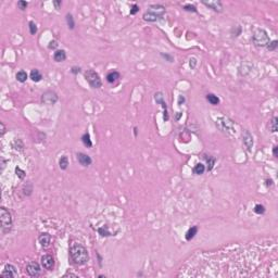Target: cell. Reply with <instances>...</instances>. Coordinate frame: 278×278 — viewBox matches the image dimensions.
<instances>
[{"mask_svg": "<svg viewBox=\"0 0 278 278\" xmlns=\"http://www.w3.org/2000/svg\"><path fill=\"white\" fill-rule=\"evenodd\" d=\"M207 100L211 103V104H213V105H217L219 103V97L215 96V95H213V94H209V95H207Z\"/></svg>", "mask_w": 278, "mask_h": 278, "instance_id": "obj_23", "label": "cell"}, {"mask_svg": "<svg viewBox=\"0 0 278 278\" xmlns=\"http://www.w3.org/2000/svg\"><path fill=\"white\" fill-rule=\"evenodd\" d=\"M70 255H71L73 263L75 265H78V266L85 265L88 262V258H89L87 249L80 243L72 244L71 249H70Z\"/></svg>", "mask_w": 278, "mask_h": 278, "instance_id": "obj_1", "label": "cell"}, {"mask_svg": "<svg viewBox=\"0 0 278 278\" xmlns=\"http://www.w3.org/2000/svg\"><path fill=\"white\" fill-rule=\"evenodd\" d=\"M53 5L56 6V8L58 9L61 5H62V2H61V1H53Z\"/></svg>", "mask_w": 278, "mask_h": 278, "instance_id": "obj_42", "label": "cell"}, {"mask_svg": "<svg viewBox=\"0 0 278 278\" xmlns=\"http://www.w3.org/2000/svg\"><path fill=\"white\" fill-rule=\"evenodd\" d=\"M15 77H17V82L24 83V82H26V80H27V73H26L25 71H23V70H21V71H19V72L17 73Z\"/></svg>", "mask_w": 278, "mask_h": 278, "instance_id": "obj_20", "label": "cell"}, {"mask_svg": "<svg viewBox=\"0 0 278 278\" xmlns=\"http://www.w3.org/2000/svg\"><path fill=\"white\" fill-rule=\"evenodd\" d=\"M253 43L254 45L258 46V47H266L270 43V37H268V34L267 32L263 29H258L254 32L253 34Z\"/></svg>", "mask_w": 278, "mask_h": 278, "instance_id": "obj_4", "label": "cell"}, {"mask_svg": "<svg viewBox=\"0 0 278 278\" xmlns=\"http://www.w3.org/2000/svg\"><path fill=\"white\" fill-rule=\"evenodd\" d=\"M154 100L156 101V103H159V104H161L162 107H163V109H164V116H163V119H164V121H168V105H166V102L164 101L163 94H162V92H156V94L154 95Z\"/></svg>", "mask_w": 278, "mask_h": 278, "instance_id": "obj_11", "label": "cell"}, {"mask_svg": "<svg viewBox=\"0 0 278 278\" xmlns=\"http://www.w3.org/2000/svg\"><path fill=\"white\" fill-rule=\"evenodd\" d=\"M139 11V7L137 6V5H133L131 6V14H136L137 12Z\"/></svg>", "mask_w": 278, "mask_h": 278, "instance_id": "obj_35", "label": "cell"}, {"mask_svg": "<svg viewBox=\"0 0 278 278\" xmlns=\"http://www.w3.org/2000/svg\"><path fill=\"white\" fill-rule=\"evenodd\" d=\"M277 121H278V119L276 116H274L272 119V121L270 122V125H268V128H270V131H272V133H276L277 131V129H278V127H277Z\"/></svg>", "mask_w": 278, "mask_h": 278, "instance_id": "obj_25", "label": "cell"}, {"mask_svg": "<svg viewBox=\"0 0 278 278\" xmlns=\"http://www.w3.org/2000/svg\"><path fill=\"white\" fill-rule=\"evenodd\" d=\"M205 171V166L202 163H198V164L193 168V173L196 174V175H201V174L204 173Z\"/></svg>", "mask_w": 278, "mask_h": 278, "instance_id": "obj_24", "label": "cell"}, {"mask_svg": "<svg viewBox=\"0 0 278 278\" xmlns=\"http://www.w3.org/2000/svg\"><path fill=\"white\" fill-rule=\"evenodd\" d=\"M189 65H190L191 68H196V65H197V59H196V58H191L190 62H189Z\"/></svg>", "mask_w": 278, "mask_h": 278, "instance_id": "obj_36", "label": "cell"}, {"mask_svg": "<svg viewBox=\"0 0 278 278\" xmlns=\"http://www.w3.org/2000/svg\"><path fill=\"white\" fill-rule=\"evenodd\" d=\"M77 161H78V163H80V165H83V166H89V165L92 163V160H91L90 156H87V154H85V153H83V152L77 153Z\"/></svg>", "mask_w": 278, "mask_h": 278, "instance_id": "obj_13", "label": "cell"}, {"mask_svg": "<svg viewBox=\"0 0 278 278\" xmlns=\"http://www.w3.org/2000/svg\"><path fill=\"white\" fill-rule=\"evenodd\" d=\"M27 6H29V3L26 2V1H22V0L17 1V7H19V9H21V10H25V9L27 8Z\"/></svg>", "mask_w": 278, "mask_h": 278, "instance_id": "obj_33", "label": "cell"}, {"mask_svg": "<svg viewBox=\"0 0 278 278\" xmlns=\"http://www.w3.org/2000/svg\"><path fill=\"white\" fill-rule=\"evenodd\" d=\"M59 166L61 170H66L68 166V159L66 156H63L59 160Z\"/></svg>", "mask_w": 278, "mask_h": 278, "instance_id": "obj_21", "label": "cell"}, {"mask_svg": "<svg viewBox=\"0 0 278 278\" xmlns=\"http://www.w3.org/2000/svg\"><path fill=\"white\" fill-rule=\"evenodd\" d=\"M53 59L56 62H62L66 59V53L65 51L61 49V50H57V51L53 53Z\"/></svg>", "mask_w": 278, "mask_h": 278, "instance_id": "obj_16", "label": "cell"}, {"mask_svg": "<svg viewBox=\"0 0 278 278\" xmlns=\"http://www.w3.org/2000/svg\"><path fill=\"white\" fill-rule=\"evenodd\" d=\"M29 77H31V80L35 83H38L43 80V75H41V73L39 72V70H37V68L32 70L31 74H29Z\"/></svg>", "mask_w": 278, "mask_h": 278, "instance_id": "obj_17", "label": "cell"}, {"mask_svg": "<svg viewBox=\"0 0 278 278\" xmlns=\"http://www.w3.org/2000/svg\"><path fill=\"white\" fill-rule=\"evenodd\" d=\"M25 270L31 277H38L41 273V268L37 262H29L25 267Z\"/></svg>", "mask_w": 278, "mask_h": 278, "instance_id": "obj_8", "label": "cell"}, {"mask_svg": "<svg viewBox=\"0 0 278 278\" xmlns=\"http://www.w3.org/2000/svg\"><path fill=\"white\" fill-rule=\"evenodd\" d=\"M184 10H185V11L197 12L196 7H195V6H191V5H185V6H184Z\"/></svg>", "mask_w": 278, "mask_h": 278, "instance_id": "obj_34", "label": "cell"}, {"mask_svg": "<svg viewBox=\"0 0 278 278\" xmlns=\"http://www.w3.org/2000/svg\"><path fill=\"white\" fill-rule=\"evenodd\" d=\"M161 56H162V57H163V58H164V59H168V62H173V57H172V56H170V54H166V53H165V54H164V53H161Z\"/></svg>", "mask_w": 278, "mask_h": 278, "instance_id": "obj_37", "label": "cell"}, {"mask_svg": "<svg viewBox=\"0 0 278 278\" xmlns=\"http://www.w3.org/2000/svg\"><path fill=\"white\" fill-rule=\"evenodd\" d=\"M80 72V68H77V66H73L72 68V73L73 74H78Z\"/></svg>", "mask_w": 278, "mask_h": 278, "instance_id": "obj_39", "label": "cell"}, {"mask_svg": "<svg viewBox=\"0 0 278 278\" xmlns=\"http://www.w3.org/2000/svg\"><path fill=\"white\" fill-rule=\"evenodd\" d=\"M15 173H17V177L20 179H24V177H25V172L23 170H21L20 168H15Z\"/></svg>", "mask_w": 278, "mask_h": 278, "instance_id": "obj_32", "label": "cell"}, {"mask_svg": "<svg viewBox=\"0 0 278 278\" xmlns=\"http://www.w3.org/2000/svg\"><path fill=\"white\" fill-rule=\"evenodd\" d=\"M216 125L219 126V128L224 133H228V134H235L236 129L234 127L233 122L228 119L227 117H219L216 119Z\"/></svg>", "mask_w": 278, "mask_h": 278, "instance_id": "obj_6", "label": "cell"}, {"mask_svg": "<svg viewBox=\"0 0 278 278\" xmlns=\"http://www.w3.org/2000/svg\"><path fill=\"white\" fill-rule=\"evenodd\" d=\"M277 46H278L277 40H273V41H270V43H268V45H267L266 47L270 51H275L276 48H277Z\"/></svg>", "mask_w": 278, "mask_h": 278, "instance_id": "obj_28", "label": "cell"}, {"mask_svg": "<svg viewBox=\"0 0 278 278\" xmlns=\"http://www.w3.org/2000/svg\"><path fill=\"white\" fill-rule=\"evenodd\" d=\"M57 46H58L57 41H56V40H52V41H50V44H49L48 47H49L50 49H54L56 47H57Z\"/></svg>", "mask_w": 278, "mask_h": 278, "instance_id": "obj_38", "label": "cell"}, {"mask_svg": "<svg viewBox=\"0 0 278 278\" xmlns=\"http://www.w3.org/2000/svg\"><path fill=\"white\" fill-rule=\"evenodd\" d=\"M197 233H198V227H197V226L190 227V228L188 229L187 233H186V240H187V241L191 240V239H192L193 237L197 235Z\"/></svg>", "mask_w": 278, "mask_h": 278, "instance_id": "obj_19", "label": "cell"}, {"mask_svg": "<svg viewBox=\"0 0 278 278\" xmlns=\"http://www.w3.org/2000/svg\"><path fill=\"white\" fill-rule=\"evenodd\" d=\"M98 233H99L101 236H103V237L114 236V235H112V233H110V231H109L108 226H102V227H100V228H98Z\"/></svg>", "mask_w": 278, "mask_h": 278, "instance_id": "obj_26", "label": "cell"}, {"mask_svg": "<svg viewBox=\"0 0 278 278\" xmlns=\"http://www.w3.org/2000/svg\"><path fill=\"white\" fill-rule=\"evenodd\" d=\"M210 158L211 156H209V158H205V160H207V170L209 171H211L213 168V166H214V163H215V158H213L212 156V160H210Z\"/></svg>", "mask_w": 278, "mask_h": 278, "instance_id": "obj_31", "label": "cell"}, {"mask_svg": "<svg viewBox=\"0 0 278 278\" xmlns=\"http://www.w3.org/2000/svg\"><path fill=\"white\" fill-rule=\"evenodd\" d=\"M82 141L87 148H90L91 146H92V142H91V139H90V135H89L88 133H85L84 135H83Z\"/></svg>", "mask_w": 278, "mask_h": 278, "instance_id": "obj_22", "label": "cell"}, {"mask_svg": "<svg viewBox=\"0 0 278 278\" xmlns=\"http://www.w3.org/2000/svg\"><path fill=\"white\" fill-rule=\"evenodd\" d=\"M59 97L52 90H47L41 95V102L47 105H53L57 103Z\"/></svg>", "mask_w": 278, "mask_h": 278, "instance_id": "obj_7", "label": "cell"}, {"mask_svg": "<svg viewBox=\"0 0 278 278\" xmlns=\"http://www.w3.org/2000/svg\"><path fill=\"white\" fill-rule=\"evenodd\" d=\"M17 276V267L12 264H6L2 273H1V277L3 278H13Z\"/></svg>", "mask_w": 278, "mask_h": 278, "instance_id": "obj_9", "label": "cell"}, {"mask_svg": "<svg viewBox=\"0 0 278 278\" xmlns=\"http://www.w3.org/2000/svg\"><path fill=\"white\" fill-rule=\"evenodd\" d=\"M0 223H1V230L3 234H8L12 229V225H13L12 215L5 207L0 209Z\"/></svg>", "mask_w": 278, "mask_h": 278, "instance_id": "obj_3", "label": "cell"}, {"mask_svg": "<svg viewBox=\"0 0 278 278\" xmlns=\"http://www.w3.org/2000/svg\"><path fill=\"white\" fill-rule=\"evenodd\" d=\"M66 23H68V29H74V27H75V23H74L73 15L70 14V13H68V14H66Z\"/></svg>", "mask_w": 278, "mask_h": 278, "instance_id": "obj_27", "label": "cell"}, {"mask_svg": "<svg viewBox=\"0 0 278 278\" xmlns=\"http://www.w3.org/2000/svg\"><path fill=\"white\" fill-rule=\"evenodd\" d=\"M41 265L45 270H52L54 267V258L50 254H45L41 256Z\"/></svg>", "mask_w": 278, "mask_h": 278, "instance_id": "obj_10", "label": "cell"}, {"mask_svg": "<svg viewBox=\"0 0 278 278\" xmlns=\"http://www.w3.org/2000/svg\"><path fill=\"white\" fill-rule=\"evenodd\" d=\"M84 76H85L88 84L90 85V87L98 89V88H100L102 86V82H101V78H100L99 74L97 73L96 71H94V70H87V71L84 73Z\"/></svg>", "mask_w": 278, "mask_h": 278, "instance_id": "obj_5", "label": "cell"}, {"mask_svg": "<svg viewBox=\"0 0 278 278\" xmlns=\"http://www.w3.org/2000/svg\"><path fill=\"white\" fill-rule=\"evenodd\" d=\"M0 127H1V136H3V135H5V133H6V127H5V124H3V123H0Z\"/></svg>", "mask_w": 278, "mask_h": 278, "instance_id": "obj_40", "label": "cell"}, {"mask_svg": "<svg viewBox=\"0 0 278 278\" xmlns=\"http://www.w3.org/2000/svg\"><path fill=\"white\" fill-rule=\"evenodd\" d=\"M119 77H121V75H119V72L112 71V72H110V73H108V75H107V80H108V83H110V84H113V83H115L116 80H119Z\"/></svg>", "mask_w": 278, "mask_h": 278, "instance_id": "obj_18", "label": "cell"}, {"mask_svg": "<svg viewBox=\"0 0 278 278\" xmlns=\"http://www.w3.org/2000/svg\"><path fill=\"white\" fill-rule=\"evenodd\" d=\"M242 138H243V145L244 147L247 148V150L251 151L252 150V147H253V137L252 135L250 134L249 131H244L243 134H242Z\"/></svg>", "mask_w": 278, "mask_h": 278, "instance_id": "obj_12", "label": "cell"}, {"mask_svg": "<svg viewBox=\"0 0 278 278\" xmlns=\"http://www.w3.org/2000/svg\"><path fill=\"white\" fill-rule=\"evenodd\" d=\"M182 101L184 102V101H185V98H184L183 96H179V100H178V104H179V105H182Z\"/></svg>", "mask_w": 278, "mask_h": 278, "instance_id": "obj_43", "label": "cell"}, {"mask_svg": "<svg viewBox=\"0 0 278 278\" xmlns=\"http://www.w3.org/2000/svg\"><path fill=\"white\" fill-rule=\"evenodd\" d=\"M202 3L209 7V8L213 9L216 12H221L223 10V5H222L221 1H203Z\"/></svg>", "mask_w": 278, "mask_h": 278, "instance_id": "obj_15", "label": "cell"}, {"mask_svg": "<svg viewBox=\"0 0 278 278\" xmlns=\"http://www.w3.org/2000/svg\"><path fill=\"white\" fill-rule=\"evenodd\" d=\"M38 241H39L40 246L44 248H48L51 243V236L47 233H44L38 237Z\"/></svg>", "mask_w": 278, "mask_h": 278, "instance_id": "obj_14", "label": "cell"}, {"mask_svg": "<svg viewBox=\"0 0 278 278\" xmlns=\"http://www.w3.org/2000/svg\"><path fill=\"white\" fill-rule=\"evenodd\" d=\"M165 13V8L161 5H151L149 10L144 14V20L147 22H156L162 20Z\"/></svg>", "mask_w": 278, "mask_h": 278, "instance_id": "obj_2", "label": "cell"}, {"mask_svg": "<svg viewBox=\"0 0 278 278\" xmlns=\"http://www.w3.org/2000/svg\"><path fill=\"white\" fill-rule=\"evenodd\" d=\"M254 212H255L256 214H263V213L265 212V207L262 204H256L255 207H254Z\"/></svg>", "mask_w": 278, "mask_h": 278, "instance_id": "obj_30", "label": "cell"}, {"mask_svg": "<svg viewBox=\"0 0 278 278\" xmlns=\"http://www.w3.org/2000/svg\"><path fill=\"white\" fill-rule=\"evenodd\" d=\"M277 149H278L277 146H275V147H274V149H273V154H274V156H275V158H277V156H278V154H277Z\"/></svg>", "mask_w": 278, "mask_h": 278, "instance_id": "obj_41", "label": "cell"}, {"mask_svg": "<svg viewBox=\"0 0 278 278\" xmlns=\"http://www.w3.org/2000/svg\"><path fill=\"white\" fill-rule=\"evenodd\" d=\"M29 32H31V34L32 35H35L37 33V25L35 24V22H33V21H31V22L29 23Z\"/></svg>", "mask_w": 278, "mask_h": 278, "instance_id": "obj_29", "label": "cell"}]
</instances>
